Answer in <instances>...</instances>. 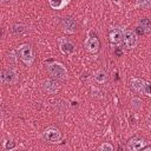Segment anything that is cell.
<instances>
[{
	"label": "cell",
	"mask_w": 151,
	"mask_h": 151,
	"mask_svg": "<svg viewBox=\"0 0 151 151\" xmlns=\"http://www.w3.org/2000/svg\"><path fill=\"white\" fill-rule=\"evenodd\" d=\"M4 77H5V83L8 84V85H13V84L18 83V80H19L18 73L14 70H12V68L6 70L4 72Z\"/></svg>",
	"instance_id": "obj_8"
},
{
	"label": "cell",
	"mask_w": 151,
	"mask_h": 151,
	"mask_svg": "<svg viewBox=\"0 0 151 151\" xmlns=\"http://www.w3.org/2000/svg\"><path fill=\"white\" fill-rule=\"evenodd\" d=\"M19 54H20V58L21 60L27 65L29 66L32 63H33V59H34V55H33V50L29 45L25 44L22 46H20L19 48Z\"/></svg>",
	"instance_id": "obj_2"
},
{
	"label": "cell",
	"mask_w": 151,
	"mask_h": 151,
	"mask_svg": "<svg viewBox=\"0 0 151 151\" xmlns=\"http://www.w3.org/2000/svg\"><path fill=\"white\" fill-rule=\"evenodd\" d=\"M93 78H94V80H96L98 84H104V83L107 81L109 76H107L106 71H104V70H98V71L94 73Z\"/></svg>",
	"instance_id": "obj_12"
},
{
	"label": "cell",
	"mask_w": 151,
	"mask_h": 151,
	"mask_svg": "<svg viewBox=\"0 0 151 151\" xmlns=\"http://www.w3.org/2000/svg\"><path fill=\"white\" fill-rule=\"evenodd\" d=\"M44 138H45L46 142L54 144V143H58L61 139V133L58 129L51 126V127H47L44 131Z\"/></svg>",
	"instance_id": "obj_3"
},
{
	"label": "cell",
	"mask_w": 151,
	"mask_h": 151,
	"mask_svg": "<svg viewBox=\"0 0 151 151\" xmlns=\"http://www.w3.org/2000/svg\"><path fill=\"white\" fill-rule=\"evenodd\" d=\"M142 106H143V101H142V99L136 98V97L131 99V107H132V109H134V110H139V109H142Z\"/></svg>",
	"instance_id": "obj_18"
},
{
	"label": "cell",
	"mask_w": 151,
	"mask_h": 151,
	"mask_svg": "<svg viewBox=\"0 0 151 151\" xmlns=\"http://www.w3.org/2000/svg\"><path fill=\"white\" fill-rule=\"evenodd\" d=\"M146 145V142L144 139H132L127 143V149L132 151H138L142 150Z\"/></svg>",
	"instance_id": "obj_10"
},
{
	"label": "cell",
	"mask_w": 151,
	"mask_h": 151,
	"mask_svg": "<svg viewBox=\"0 0 151 151\" xmlns=\"http://www.w3.org/2000/svg\"><path fill=\"white\" fill-rule=\"evenodd\" d=\"M47 72L54 79H65L67 77V71L65 66L60 63H53L47 66Z\"/></svg>",
	"instance_id": "obj_1"
},
{
	"label": "cell",
	"mask_w": 151,
	"mask_h": 151,
	"mask_svg": "<svg viewBox=\"0 0 151 151\" xmlns=\"http://www.w3.org/2000/svg\"><path fill=\"white\" fill-rule=\"evenodd\" d=\"M5 83V77H4V72L0 71V85Z\"/></svg>",
	"instance_id": "obj_21"
},
{
	"label": "cell",
	"mask_w": 151,
	"mask_h": 151,
	"mask_svg": "<svg viewBox=\"0 0 151 151\" xmlns=\"http://www.w3.org/2000/svg\"><path fill=\"white\" fill-rule=\"evenodd\" d=\"M60 26H61L63 31H65L67 33H73L77 29V22L74 21V19H72L70 17L64 18L61 20V22H60Z\"/></svg>",
	"instance_id": "obj_5"
},
{
	"label": "cell",
	"mask_w": 151,
	"mask_h": 151,
	"mask_svg": "<svg viewBox=\"0 0 151 151\" xmlns=\"http://www.w3.org/2000/svg\"><path fill=\"white\" fill-rule=\"evenodd\" d=\"M139 28L143 33H149L151 31V22L147 18H143L139 20Z\"/></svg>",
	"instance_id": "obj_14"
},
{
	"label": "cell",
	"mask_w": 151,
	"mask_h": 151,
	"mask_svg": "<svg viewBox=\"0 0 151 151\" xmlns=\"http://www.w3.org/2000/svg\"><path fill=\"white\" fill-rule=\"evenodd\" d=\"M136 6L142 9H147L151 6V0H137Z\"/></svg>",
	"instance_id": "obj_17"
},
{
	"label": "cell",
	"mask_w": 151,
	"mask_h": 151,
	"mask_svg": "<svg viewBox=\"0 0 151 151\" xmlns=\"http://www.w3.org/2000/svg\"><path fill=\"white\" fill-rule=\"evenodd\" d=\"M12 31H13V33H14L15 35H21V34H24V33L26 32V27H25L24 25L17 24V25H14V26H13Z\"/></svg>",
	"instance_id": "obj_16"
},
{
	"label": "cell",
	"mask_w": 151,
	"mask_h": 151,
	"mask_svg": "<svg viewBox=\"0 0 151 151\" xmlns=\"http://www.w3.org/2000/svg\"><path fill=\"white\" fill-rule=\"evenodd\" d=\"M109 37H110V41H111V42L118 44V42L122 40V38H123V31H122L120 28H118V27L112 28V29L110 31V33H109Z\"/></svg>",
	"instance_id": "obj_11"
},
{
	"label": "cell",
	"mask_w": 151,
	"mask_h": 151,
	"mask_svg": "<svg viewBox=\"0 0 151 151\" xmlns=\"http://www.w3.org/2000/svg\"><path fill=\"white\" fill-rule=\"evenodd\" d=\"M123 38H124V44H125V46L127 48H133L138 44V35L136 34L134 31L126 29L123 33Z\"/></svg>",
	"instance_id": "obj_4"
},
{
	"label": "cell",
	"mask_w": 151,
	"mask_h": 151,
	"mask_svg": "<svg viewBox=\"0 0 151 151\" xmlns=\"http://www.w3.org/2000/svg\"><path fill=\"white\" fill-rule=\"evenodd\" d=\"M85 48L91 52V53H94L99 50V40L97 38H93V37H90L85 40Z\"/></svg>",
	"instance_id": "obj_9"
},
{
	"label": "cell",
	"mask_w": 151,
	"mask_h": 151,
	"mask_svg": "<svg viewBox=\"0 0 151 151\" xmlns=\"http://www.w3.org/2000/svg\"><path fill=\"white\" fill-rule=\"evenodd\" d=\"M67 2H68V0H50V5H51V7H53L54 9H60V8H63Z\"/></svg>",
	"instance_id": "obj_15"
},
{
	"label": "cell",
	"mask_w": 151,
	"mask_h": 151,
	"mask_svg": "<svg viewBox=\"0 0 151 151\" xmlns=\"http://www.w3.org/2000/svg\"><path fill=\"white\" fill-rule=\"evenodd\" d=\"M98 150H100V151H112L113 150V146L111 144H109V143H104V144H101L98 147Z\"/></svg>",
	"instance_id": "obj_19"
},
{
	"label": "cell",
	"mask_w": 151,
	"mask_h": 151,
	"mask_svg": "<svg viewBox=\"0 0 151 151\" xmlns=\"http://www.w3.org/2000/svg\"><path fill=\"white\" fill-rule=\"evenodd\" d=\"M41 87H42L44 92L50 93V94L55 93V92L59 90V85H58V83L54 81V80H52V79H45V80L41 83Z\"/></svg>",
	"instance_id": "obj_6"
},
{
	"label": "cell",
	"mask_w": 151,
	"mask_h": 151,
	"mask_svg": "<svg viewBox=\"0 0 151 151\" xmlns=\"http://www.w3.org/2000/svg\"><path fill=\"white\" fill-rule=\"evenodd\" d=\"M0 1H7V0H0Z\"/></svg>",
	"instance_id": "obj_22"
},
{
	"label": "cell",
	"mask_w": 151,
	"mask_h": 151,
	"mask_svg": "<svg viewBox=\"0 0 151 151\" xmlns=\"http://www.w3.org/2000/svg\"><path fill=\"white\" fill-rule=\"evenodd\" d=\"M144 85H145V80H143V79H139V78H132L131 79V86L137 92H143Z\"/></svg>",
	"instance_id": "obj_13"
},
{
	"label": "cell",
	"mask_w": 151,
	"mask_h": 151,
	"mask_svg": "<svg viewBox=\"0 0 151 151\" xmlns=\"http://www.w3.org/2000/svg\"><path fill=\"white\" fill-rule=\"evenodd\" d=\"M59 47H60V51L65 54H72L74 52V45L67 39H60Z\"/></svg>",
	"instance_id": "obj_7"
},
{
	"label": "cell",
	"mask_w": 151,
	"mask_h": 151,
	"mask_svg": "<svg viewBox=\"0 0 151 151\" xmlns=\"http://www.w3.org/2000/svg\"><path fill=\"white\" fill-rule=\"evenodd\" d=\"M145 96H151V92H150V84L147 81H145V85H144V88H143V92Z\"/></svg>",
	"instance_id": "obj_20"
}]
</instances>
